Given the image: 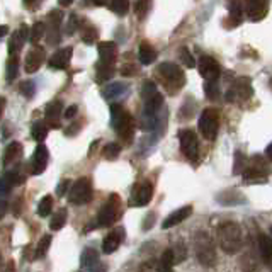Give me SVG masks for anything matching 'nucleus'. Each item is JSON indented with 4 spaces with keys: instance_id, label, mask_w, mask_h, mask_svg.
<instances>
[{
    "instance_id": "f257e3e1",
    "label": "nucleus",
    "mask_w": 272,
    "mask_h": 272,
    "mask_svg": "<svg viewBox=\"0 0 272 272\" xmlns=\"http://www.w3.org/2000/svg\"><path fill=\"white\" fill-rule=\"evenodd\" d=\"M218 245L230 255L238 254L243 249V233L238 223L226 221L218 228Z\"/></svg>"
},
{
    "instance_id": "f03ea898",
    "label": "nucleus",
    "mask_w": 272,
    "mask_h": 272,
    "mask_svg": "<svg viewBox=\"0 0 272 272\" xmlns=\"http://www.w3.org/2000/svg\"><path fill=\"white\" fill-rule=\"evenodd\" d=\"M192 243H194V254L196 259L199 261L201 266L204 267H214L216 266V247H214L213 238L209 237L208 232L199 230L192 237Z\"/></svg>"
},
{
    "instance_id": "7ed1b4c3",
    "label": "nucleus",
    "mask_w": 272,
    "mask_h": 272,
    "mask_svg": "<svg viewBox=\"0 0 272 272\" xmlns=\"http://www.w3.org/2000/svg\"><path fill=\"white\" fill-rule=\"evenodd\" d=\"M111 126L116 130V133L125 139L126 143L133 141L135 136V121L131 114H128L123 106L113 104L111 106Z\"/></svg>"
},
{
    "instance_id": "20e7f679",
    "label": "nucleus",
    "mask_w": 272,
    "mask_h": 272,
    "mask_svg": "<svg viewBox=\"0 0 272 272\" xmlns=\"http://www.w3.org/2000/svg\"><path fill=\"white\" fill-rule=\"evenodd\" d=\"M141 97L145 102V111H143V116H156L158 111L163 106V96L158 92L156 85L153 82L146 80L141 87Z\"/></svg>"
},
{
    "instance_id": "39448f33",
    "label": "nucleus",
    "mask_w": 272,
    "mask_h": 272,
    "mask_svg": "<svg viewBox=\"0 0 272 272\" xmlns=\"http://www.w3.org/2000/svg\"><path fill=\"white\" fill-rule=\"evenodd\" d=\"M267 175H269V167L259 155L252 156L249 160V167L243 172V182L245 184H264L267 182Z\"/></svg>"
},
{
    "instance_id": "423d86ee",
    "label": "nucleus",
    "mask_w": 272,
    "mask_h": 272,
    "mask_svg": "<svg viewBox=\"0 0 272 272\" xmlns=\"http://www.w3.org/2000/svg\"><path fill=\"white\" fill-rule=\"evenodd\" d=\"M90 199H92V182H90L89 177H80L70 187L68 201L75 206H82L87 204Z\"/></svg>"
},
{
    "instance_id": "0eeeda50",
    "label": "nucleus",
    "mask_w": 272,
    "mask_h": 272,
    "mask_svg": "<svg viewBox=\"0 0 272 272\" xmlns=\"http://www.w3.org/2000/svg\"><path fill=\"white\" fill-rule=\"evenodd\" d=\"M218 128H220V114L216 109L208 107L203 111L199 118V131L203 133L206 139H214L218 135Z\"/></svg>"
},
{
    "instance_id": "6e6552de",
    "label": "nucleus",
    "mask_w": 272,
    "mask_h": 272,
    "mask_svg": "<svg viewBox=\"0 0 272 272\" xmlns=\"http://www.w3.org/2000/svg\"><path fill=\"white\" fill-rule=\"evenodd\" d=\"M119 211H121V201H119V197L116 194L109 196V199L106 201L104 206H102L101 211L97 214V225L111 226L118 220Z\"/></svg>"
},
{
    "instance_id": "1a4fd4ad",
    "label": "nucleus",
    "mask_w": 272,
    "mask_h": 272,
    "mask_svg": "<svg viewBox=\"0 0 272 272\" xmlns=\"http://www.w3.org/2000/svg\"><path fill=\"white\" fill-rule=\"evenodd\" d=\"M254 96V89L252 84H250V78L242 77L238 80L233 82V85L226 90V101L228 102H242L247 101Z\"/></svg>"
},
{
    "instance_id": "9d476101",
    "label": "nucleus",
    "mask_w": 272,
    "mask_h": 272,
    "mask_svg": "<svg viewBox=\"0 0 272 272\" xmlns=\"http://www.w3.org/2000/svg\"><path fill=\"white\" fill-rule=\"evenodd\" d=\"M158 70H160V75L165 78V82H168L172 87H175V89L184 87L185 73L182 72V68L177 67L175 63H162Z\"/></svg>"
},
{
    "instance_id": "9b49d317",
    "label": "nucleus",
    "mask_w": 272,
    "mask_h": 272,
    "mask_svg": "<svg viewBox=\"0 0 272 272\" xmlns=\"http://www.w3.org/2000/svg\"><path fill=\"white\" fill-rule=\"evenodd\" d=\"M259 261H261V255H259V247L257 242L249 240L247 243V250L243 252L240 259V266L243 272H254L259 267Z\"/></svg>"
},
{
    "instance_id": "f8f14e48",
    "label": "nucleus",
    "mask_w": 272,
    "mask_h": 272,
    "mask_svg": "<svg viewBox=\"0 0 272 272\" xmlns=\"http://www.w3.org/2000/svg\"><path fill=\"white\" fill-rule=\"evenodd\" d=\"M180 150L189 160H196L197 156V136L192 130H182L179 133Z\"/></svg>"
},
{
    "instance_id": "ddd939ff",
    "label": "nucleus",
    "mask_w": 272,
    "mask_h": 272,
    "mask_svg": "<svg viewBox=\"0 0 272 272\" xmlns=\"http://www.w3.org/2000/svg\"><path fill=\"white\" fill-rule=\"evenodd\" d=\"M197 68H199V73L201 77L206 78V82H211V80H216L218 77H220V65H218V61L211 58V56H203V58L199 60V65H197Z\"/></svg>"
},
{
    "instance_id": "4468645a",
    "label": "nucleus",
    "mask_w": 272,
    "mask_h": 272,
    "mask_svg": "<svg viewBox=\"0 0 272 272\" xmlns=\"http://www.w3.org/2000/svg\"><path fill=\"white\" fill-rule=\"evenodd\" d=\"M29 36H31V29H27L26 24H22V26H20L19 29L10 36V41H9V55L10 56H17L19 53H20V49H22V46H24V43H26Z\"/></svg>"
},
{
    "instance_id": "2eb2a0df",
    "label": "nucleus",
    "mask_w": 272,
    "mask_h": 272,
    "mask_svg": "<svg viewBox=\"0 0 272 272\" xmlns=\"http://www.w3.org/2000/svg\"><path fill=\"white\" fill-rule=\"evenodd\" d=\"M44 61V49L41 46H34L29 49L26 55V60H24V70L26 73H34L41 68Z\"/></svg>"
},
{
    "instance_id": "dca6fc26",
    "label": "nucleus",
    "mask_w": 272,
    "mask_h": 272,
    "mask_svg": "<svg viewBox=\"0 0 272 272\" xmlns=\"http://www.w3.org/2000/svg\"><path fill=\"white\" fill-rule=\"evenodd\" d=\"M267 10H269V3L262 2V0H249L245 3V14L252 22H259L266 17Z\"/></svg>"
},
{
    "instance_id": "f3484780",
    "label": "nucleus",
    "mask_w": 272,
    "mask_h": 272,
    "mask_svg": "<svg viewBox=\"0 0 272 272\" xmlns=\"http://www.w3.org/2000/svg\"><path fill=\"white\" fill-rule=\"evenodd\" d=\"M48 148L44 145H38V148L34 150L32 155V162H31V174L32 175H39L46 170L48 165Z\"/></svg>"
},
{
    "instance_id": "a211bd4d",
    "label": "nucleus",
    "mask_w": 272,
    "mask_h": 272,
    "mask_svg": "<svg viewBox=\"0 0 272 272\" xmlns=\"http://www.w3.org/2000/svg\"><path fill=\"white\" fill-rule=\"evenodd\" d=\"M63 19V12L61 10H51L48 15L49 29H48V43L56 44L60 41V24Z\"/></svg>"
},
{
    "instance_id": "6ab92c4d",
    "label": "nucleus",
    "mask_w": 272,
    "mask_h": 272,
    "mask_svg": "<svg viewBox=\"0 0 272 272\" xmlns=\"http://www.w3.org/2000/svg\"><path fill=\"white\" fill-rule=\"evenodd\" d=\"M72 55H73V49L67 46V48H61L55 55L49 58L48 61V67L51 70H65L68 67L70 60H72Z\"/></svg>"
},
{
    "instance_id": "aec40b11",
    "label": "nucleus",
    "mask_w": 272,
    "mask_h": 272,
    "mask_svg": "<svg viewBox=\"0 0 272 272\" xmlns=\"http://www.w3.org/2000/svg\"><path fill=\"white\" fill-rule=\"evenodd\" d=\"M123 238H125V230L123 228L113 230V232L104 238V242H102V252L107 254V255L116 252V250L119 249V245H121Z\"/></svg>"
},
{
    "instance_id": "412c9836",
    "label": "nucleus",
    "mask_w": 272,
    "mask_h": 272,
    "mask_svg": "<svg viewBox=\"0 0 272 272\" xmlns=\"http://www.w3.org/2000/svg\"><path fill=\"white\" fill-rule=\"evenodd\" d=\"M99 61L106 65H114L118 56V46L113 41H104V43H99Z\"/></svg>"
},
{
    "instance_id": "4be33fe9",
    "label": "nucleus",
    "mask_w": 272,
    "mask_h": 272,
    "mask_svg": "<svg viewBox=\"0 0 272 272\" xmlns=\"http://www.w3.org/2000/svg\"><path fill=\"white\" fill-rule=\"evenodd\" d=\"M61 113H63V104H61V101H51L46 106V109H44V119H46V123L51 128H60L58 121H60Z\"/></svg>"
},
{
    "instance_id": "5701e85b",
    "label": "nucleus",
    "mask_w": 272,
    "mask_h": 272,
    "mask_svg": "<svg viewBox=\"0 0 272 272\" xmlns=\"http://www.w3.org/2000/svg\"><path fill=\"white\" fill-rule=\"evenodd\" d=\"M191 214H192V206H182L180 209H177V211H174L172 214H168L165 218V221L162 223V228L167 230V228H172V226L182 223V221L187 220Z\"/></svg>"
},
{
    "instance_id": "b1692460",
    "label": "nucleus",
    "mask_w": 272,
    "mask_h": 272,
    "mask_svg": "<svg viewBox=\"0 0 272 272\" xmlns=\"http://www.w3.org/2000/svg\"><path fill=\"white\" fill-rule=\"evenodd\" d=\"M151 196H153V185L150 182H143L135 189V204L146 206L151 201Z\"/></svg>"
},
{
    "instance_id": "393cba45",
    "label": "nucleus",
    "mask_w": 272,
    "mask_h": 272,
    "mask_svg": "<svg viewBox=\"0 0 272 272\" xmlns=\"http://www.w3.org/2000/svg\"><path fill=\"white\" fill-rule=\"evenodd\" d=\"M257 247H259L261 261L269 266L272 262V238L267 237V235H261V237L257 238Z\"/></svg>"
},
{
    "instance_id": "a878e982",
    "label": "nucleus",
    "mask_w": 272,
    "mask_h": 272,
    "mask_svg": "<svg viewBox=\"0 0 272 272\" xmlns=\"http://www.w3.org/2000/svg\"><path fill=\"white\" fill-rule=\"evenodd\" d=\"M22 156V146L17 141H12L9 146L5 148V153H3V165H10L15 163Z\"/></svg>"
},
{
    "instance_id": "bb28decb",
    "label": "nucleus",
    "mask_w": 272,
    "mask_h": 272,
    "mask_svg": "<svg viewBox=\"0 0 272 272\" xmlns=\"http://www.w3.org/2000/svg\"><path fill=\"white\" fill-rule=\"evenodd\" d=\"M80 264L84 269H96L99 266V254L96 249H85L84 252H82V257H80Z\"/></svg>"
},
{
    "instance_id": "cd10ccee",
    "label": "nucleus",
    "mask_w": 272,
    "mask_h": 272,
    "mask_svg": "<svg viewBox=\"0 0 272 272\" xmlns=\"http://www.w3.org/2000/svg\"><path fill=\"white\" fill-rule=\"evenodd\" d=\"M243 14L245 10L242 9V3L240 2H232L228 7V26H238L242 24V19H243Z\"/></svg>"
},
{
    "instance_id": "c85d7f7f",
    "label": "nucleus",
    "mask_w": 272,
    "mask_h": 272,
    "mask_svg": "<svg viewBox=\"0 0 272 272\" xmlns=\"http://www.w3.org/2000/svg\"><path fill=\"white\" fill-rule=\"evenodd\" d=\"M156 58V51L148 43H141L138 49V60L141 65H151Z\"/></svg>"
},
{
    "instance_id": "c756f323",
    "label": "nucleus",
    "mask_w": 272,
    "mask_h": 272,
    "mask_svg": "<svg viewBox=\"0 0 272 272\" xmlns=\"http://www.w3.org/2000/svg\"><path fill=\"white\" fill-rule=\"evenodd\" d=\"M126 92H128V85L121 84V82H113V84H109L107 87H104L102 96H104L106 99H116V97L125 96Z\"/></svg>"
},
{
    "instance_id": "7c9ffc66",
    "label": "nucleus",
    "mask_w": 272,
    "mask_h": 272,
    "mask_svg": "<svg viewBox=\"0 0 272 272\" xmlns=\"http://www.w3.org/2000/svg\"><path fill=\"white\" fill-rule=\"evenodd\" d=\"M156 266H158V272H174L175 259H174L172 249H167L165 252L162 254V257H160V261L156 262Z\"/></svg>"
},
{
    "instance_id": "2f4dec72",
    "label": "nucleus",
    "mask_w": 272,
    "mask_h": 272,
    "mask_svg": "<svg viewBox=\"0 0 272 272\" xmlns=\"http://www.w3.org/2000/svg\"><path fill=\"white\" fill-rule=\"evenodd\" d=\"M67 216H68V213H67V209H60V211H56L55 213V216L51 218V221H49V228L51 230H61L65 226V223H67Z\"/></svg>"
},
{
    "instance_id": "473e14b6",
    "label": "nucleus",
    "mask_w": 272,
    "mask_h": 272,
    "mask_svg": "<svg viewBox=\"0 0 272 272\" xmlns=\"http://www.w3.org/2000/svg\"><path fill=\"white\" fill-rule=\"evenodd\" d=\"M114 75V65H106V63H97V80L99 82H107Z\"/></svg>"
},
{
    "instance_id": "72a5a7b5",
    "label": "nucleus",
    "mask_w": 272,
    "mask_h": 272,
    "mask_svg": "<svg viewBox=\"0 0 272 272\" xmlns=\"http://www.w3.org/2000/svg\"><path fill=\"white\" fill-rule=\"evenodd\" d=\"M17 68H19V58L17 56H9L7 65H5V78L9 82H12L15 77H17Z\"/></svg>"
},
{
    "instance_id": "f704fd0d",
    "label": "nucleus",
    "mask_w": 272,
    "mask_h": 272,
    "mask_svg": "<svg viewBox=\"0 0 272 272\" xmlns=\"http://www.w3.org/2000/svg\"><path fill=\"white\" fill-rule=\"evenodd\" d=\"M247 167H249V158H247L242 151H237V153H235L233 172H235V174H242L243 175V172L247 170Z\"/></svg>"
},
{
    "instance_id": "c9c22d12",
    "label": "nucleus",
    "mask_w": 272,
    "mask_h": 272,
    "mask_svg": "<svg viewBox=\"0 0 272 272\" xmlns=\"http://www.w3.org/2000/svg\"><path fill=\"white\" fill-rule=\"evenodd\" d=\"M32 138L36 139V141H44V138L48 136V126L44 125V123H41V121H38V123H34L32 125Z\"/></svg>"
},
{
    "instance_id": "e433bc0d",
    "label": "nucleus",
    "mask_w": 272,
    "mask_h": 272,
    "mask_svg": "<svg viewBox=\"0 0 272 272\" xmlns=\"http://www.w3.org/2000/svg\"><path fill=\"white\" fill-rule=\"evenodd\" d=\"M49 245H51V235H44V237L41 238L39 243H38V249H36L34 259H43L49 250Z\"/></svg>"
},
{
    "instance_id": "4c0bfd02",
    "label": "nucleus",
    "mask_w": 272,
    "mask_h": 272,
    "mask_svg": "<svg viewBox=\"0 0 272 272\" xmlns=\"http://www.w3.org/2000/svg\"><path fill=\"white\" fill-rule=\"evenodd\" d=\"M204 94L209 101H216L220 97V85H218L216 80H211V82H206L204 84Z\"/></svg>"
},
{
    "instance_id": "58836bf2",
    "label": "nucleus",
    "mask_w": 272,
    "mask_h": 272,
    "mask_svg": "<svg viewBox=\"0 0 272 272\" xmlns=\"http://www.w3.org/2000/svg\"><path fill=\"white\" fill-rule=\"evenodd\" d=\"M51 209H53V197L51 196H44L43 199L39 201V206H38V214L43 218H46L51 214Z\"/></svg>"
},
{
    "instance_id": "ea45409f",
    "label": "nucleus",
    "mask_w": 272,
    "mask_h": 272,
    "mask_svg": "<svg viewBox=\"0 0 272 272\" xmlns=\"http://www.w3.org/2000/svg\"><path fill=\"white\" fill-rule=\"evenodd\" d=\"M46 34V26H44L43 22H36L34 26L31 27V36H29V39H31V43H39L41 38Z\"/></svg>"
},
{
    "instance_id": "a19ab883",
    "label": "nucleus",
    "mask_w": 272,
    "mask_h": 272,
    "mask_svg": "<svg viewBox=\"0 0 272 272\" xmlns=\"http://www.w3.org/2000/svg\"><path fill=\"white\" fill-rule=\"evenodd\" d=\"M97 38H99V32L96 27H92V26L84 27V31H82V39H84V43L94 44L97 41Z\"/></svg>"
},
{
    "instance_id": "79ce46f5",
    "label": "nucleus",
    "mask_w": 272,
    "mask_h": 272,
    "mask_svg": "<svg viewBox=\"0 0 272 272\" xmlns=\"http://www.w3.org/2000/svg\"><path fill=\"white\" fill-rule=\"evenodd\" d=\"M109 9L118 15H126L128 9H130V3H128L126 0H116V2L109 3Z\"/></svg>"
},
{
    "instance_id": "37998d69",
    "label": "nucleus",
    "mask_w": 272,
    "mask_h": 272,
    "mask_svg": "<svg viewBox=\"0 0 272 272\" xmlns=\"http://www.w3.org/2000/svg\"><path fill=\"white\" fill-rule=\"evenodd\" d=\"M119 153H121V146H119L118 143H109V145H106L104 148V158L107 160H116Z\"/></svg>"
},
{
    "instance_id": "c03bdc74",
    "label": "nucleus",
    "mask_w": 272,
    "mask_h": 272,
    "mask_svg": "<svg viewBox=\"0 0 272 272\" xmlns=\"http://www.w3.org/2000/svg\"><path fill=\"white\" fill-rule=\"evenodd\" d=\"M179 56H180V61L185 65L187 68H194V65H196V61H194V56L191 55V51H189L187 48H180L179 49Z\"/></svg>"
},
{
    "instance_id": "a18cd8bd",
    "label": "nucleus",
    "mask_w": 272,
    "mask_h": 272,
    "mask_svg": "<svg viewBox=\"0 0 272 272\" xmlns=\"http://www.w3.org/2000/svg\"><path fill=\"white\" fill-rule=\"evenodd\" d=\"M20 94H22L26 99H32L34 97V94H36V85H34V82H31V80H26V82H22L20 84Z\"/></svg>"
},
{
    "instance_id": "49530a36",
    "label": "nucleus",
    "mask_w": 272,
    "mask_h": 272,
    "mask_svg": "<svg viewBox=\"0 0 272 272\" xmlns=\"http://www.w3.org/2000/svg\"><path fill=\"white\" fill-rule=\"evenodd\" d=\"M172 252H174V259H175V264L179 262H184L185 257H187V250H185V245L182 242H177L175 247L172 249Z\"/></svg>"
},
{
    "instance_id": "de8ad7c7",
    "label": "nucleus",
    "mask_w": 272,
    "mask_h": 272,
    "mask_svg": "<svg viewBox=\"0 0 272 272\" xmlns=\"http://www.w3.org/2000/svg\"><path fill=\"white\" fill-rule=\"evenodd\" d=\"M150 10V2H136L135 3V12L138 15V19H145V15Z\"/></svg>"
},
{
    "instance_id": "09e8293b",
    "label": "nucleus",
    "mask_w": 272,
    "mask_h": 272,
    "mask_svg": "<svg viewBox=\"0 0 272 272\" xmlns=\"http://www.w3.org/2000/svg\"><path fill=\"white\" fill-rule=\"evenodd\" d=\"M10 187H12V184H10V180L7 179L5 175L2 177V179H0V199H3L2 196H5L7 192L10 191Z\"/></svg>"
},
{
    "instance_id": "8fccbe9b",
    "label": "nucleus",
    "mask_w": 272,
    "mask_h": 272,
    "mask_svg": "<svg viewBox=\"0 0 272 272\" xmlns=\"http://www.w3.org/2000/svg\"><path fill=\"white\" fill-rule=\"evenodd\" d=\"M78 27V17L75 14H72L68 17V24H67V34H73Z\"/></svg>"
},
{
    "instance_id": "3c124183",
    "label": "nucleus",
    "mask_w": 272,
    "mask_h": 272,
    "mask_svg": "<svg viewBox=\"0 0 272 272\" xmlns=\"http://www.w3.org/2000/svg\"><path fill=\"white\" fill-rule=\"evenodd\" d=\"M139 272H158V266L156 262H145L139 267Z\"/></svg>"
},
{
    "instance_id": "603ef678",
    "label": "nucleus",
    "mask_w": 272,
    "mask_h": 272,
    "mask_svg": "<svg viewBox=\"0 0 272 272\" xmlns=\"http://www.w3.org/2000/svg\"><path fill=\"white\" fill-rule=\"evenodd\" d=\"M70 189V180H61V182L58 184V187H56V194L58 196H65L67 194V191Z\"/></svg>"
},
{
    "instance_id": "864d4df0",
    "label": "nucleus",
    "mask_w": 272,
    "mask_h": 272,
    "mask_svg": "<svg viewBox=\"0 0 272 272\" xmlns=\"http://www.w3.org/2000/svg\"><path fill=\"white\" fill-rule=\"evenodd\" d=\"M121 73L125 77H133V75H136V68L133 67V65H125L121 70Z\"/></svg>"
},
{
    "instance_id": "5fc2aeb1",
    "label": "nucleus",
    "mask_w": 272,
    "mask_h": 272,
    "mask_svg": "<svg viewBox=\"0 0 272 272\" xmlns=\"http://www.w3.org/2000/svg\"><path fill=\"white\" fill-rule=\"evenodd\" d=\"M77 111H78V107H77V106H70V107H67V109H65L63 116L67 118V119H72V118L77 114Z\"/></svg>"
},
{
    "instance_id": "6e6d98bb",
    "label": "nucleus",
    "mask_w": 272,
    "mask_h": 272,
    "mask_svg": "<svg viewBox=\"0 0 272 272\" xmlns=\"http://www.w3.org/2000/svg\"><path fill=\"white\" fill-rule=\"evenodd\" d=\"M7 213V201L5 199H0V218H3Z\"/></svg>"
},
{
    "instance_id": "4d7b16f0",
    "label": "nucleus",
    "mask_w": 272,
    "mask_h": 272,
    "mask_svg": "<svg viewBox=\"0 0 272 272\" xmlns=\"http://www.w3.org/2000/svg\"><path fill=\"white\" fill-rule=\"evenodd\" d=\"M146 218H148V221L145 223V230L150 228V225H151V223H155V216H153V214H148Z\"/></svg>"
},
{
    "instance_id": "13d9d810",
    "label": "nucleus",
    "mask_w": 272,
    "mask_h": 272,
    "mask_svg": "<svg viewBox=\"0 0 272 272\" xmlns=\"http://www.w3.org/2000/svg\"><path fill=\"white\" fill-rule=\"evenodd\" d=\"M3 272H15V264L14 262H9L5 266V271H3Z\"/></svg>"
},
{
    "instance_id": "bf43d9fd",
    "label": "nucleus",
    "mask_w": 272,
    "mask_h": 272,
    "mask_svg": "<svg viewBox=\"0 0 272 272\" xmlns=\"http://www.w3.org/2000/svg\"><path fill=\"white\" fill-rule=\"evenodd\" d=\"M7 32H9V26H5V24H2V26H0V38H2V36H5Z\"/></svg>"
},
{
    "instance_id": "052dcab7",
    "label": "nucleus",
    "mask_w": 272,
    "mask_h": 272,
    "mask_svg": "<svg viewBox=\"0 0 272 272\" xmlns=\"http://www.w3.org/2000/svg\"><path fill=\"white\" fill-rule=\"evenodd\" d=\"M92 272H107V267L104 266V264H99L96 269H92Z\"/></svg>"
},
{
    "instance_id": "680f3d73",
    "label": "nucleus",
    "mask_w": 272,
    "mask_h": 272,
    "mask_svg": "<svg viewBox=\"0 0 272 272\" xmlns=\"http://www.w3.org/2000/svg\"><path fill=\"white\" fill-rule=\"evenodd\" d=\"M266 155H267V158L272 162V143H269V146L266 148Z\"/></svg>"
},
{
    "instance_id": "e2e57ef3",
    "label": "nucleus",
    "mask_w": 272,
    "mask_h": 272,
    "mask_svg": "<svg viewBox=\"0 0 272 272\" xmlns=\"http://www.w3.org/2000/svg\"><path fill=\"white\" fill-rule=\"evenodd\" d=\"M3 106H5V99H3V97H0V116H2Z\"/></svg>"
},
{
    "instance_id": "0e129e2a",
    "label": "nucleus",
    "mask_w": 272,
    "mask_h": 272,
    "mask_svg": "<svg viewBox=\"0 0 272 272\" xmlns=\"http://www.w3.org/2000/svg\"><path fill=\"white\" fill-rule=\"evenodd\" d=\"M61 5H70V3H72V2H70V0H61Z\"/></svg>"
},
{
    "instance_id": "69168bd1",
    "label": "nucleus",
    "mask_w": 272,
    "mask_h": 272,
    "mask_svg": "<svg viewBox=\"0 0 272 272\" xmlns=\"http://www.w3.org/2000/svg\"><path fill=\"white\" fill-rule=\"evenodd\" d=\"M0 262H2V255H0Z\"/></svg>"
},
{
    "instance_id": "338daca9",
    "label": "nucleus",
    "mask_w": 272,
    "mask_h": 272,
    "mask_svg": "<svg viewBox=\"0 0 272 272\" xmlns=\"http://www.w3.org/2000/svg\"><path fill=\"white\" fill-rule=\"evenodd\" d=\"M271 233H272V228H271Z\"/></svg>"
}]
</instances>
